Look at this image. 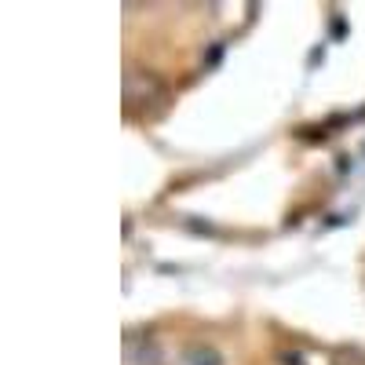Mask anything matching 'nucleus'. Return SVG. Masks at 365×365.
<instances>
[{"label":"nucleus","mask_w":365,"mask_h":365,"mask_svg":"<svg viewBox=\"0 0 365 365\" xmlns=\"http://www.w3.org/2000/svg\"><path fill=\"white\" fill-rule=\"evenodd\" d=\"M158 347H154V340L146 336V332H128V358L132 361H139V365H150L158 354H154Z\"/></svg>","instance_id":"obj_3"},{"label":"nucleus","mask_w":365,"mask_h":365,"mask_svg":"<svg viewBox=\"0 0 365 365\" xmlns=\"http://www.w3.org/2000/svg\"><path fill=\"white\" fill-rule=\"evenodd\" d=\"M179 365H223V354L212 344H187L179 351Z\"/></svg>","instance_id":"obj_2"},{"label":"nucleus","mask_w":365,"mask_h":365,"mask_svg":"<svg viewBox=\"0 0 365 365\" xmlns=\"http://www.w3.org/2000/svg\"><path fill=\"white\" fill-rule=\"evenodd\" d=\"M161 96H165V77L154 73L150 66H132L125 73V99H128V106L146 110V106H154Z\"/></svg>","instance_id":"obj_1"}]
</instances>
